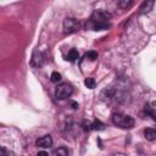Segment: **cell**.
Segmentation results:
<instances>
[{
	"label": "cell",
	"mask_w": 156,
	"mask_h": 156,
	"mask_svg": "<svg viewBox=\"0 0 156 156\" xmlns=\"http://www.w3.org/2000/svg\"><path fill=\"white\" fill-rule=\"evenodd\" d=\"M110 27H111L110 23H97V24H94L93 29L94 30H105V29H109Z\"/></svg>",
	"instance_id": "13"
},
{
	"label": "cell",
	"mask_w": 156,
	"mask_h": 156,
	"mask_svg": "<svg viewBox=\"0 0 156 156\" xmlns=\"http://www.w3.org/2000/svg\"><path fill=\"white\" fill-rule=\"evenodd\" d=\"M43 64H44V55L39 51H36L32 56V60H30V65L33 67H40L43 66Z\"/></svg>",
	"instance_id": "5"
},
{
	"label": "cell",
	"mask_w": 156,
	"mask_h": 156,
	"mask_svg": "<svg viewBox=\"0 0 156 156\" xmlns=\"http://www.w3.org/2000/svg\"><path fill=\"white\" fill-rule=\"evenodd\" d=\"M53 156H68V150L66 148H59L53 152Z\"/></svg>",
	"instance_id": "9"
},
{
	"label": "cell",
	"mask_w": 156,
	"mask_h": 156,
	"mask_svg": "<svg viewBox=\"0 0 156 156\" xmlns=\"http://www.w3.org/2000/svg\"><path fill=\"white\" fill-rule=\"evenodd\" d=\"M85 59H89L90 61H95L98 59V53L94 51V50H91V51H88L85 55H84Z\"/></svg>",
	"instance_id": "15"
},
{
	"label": "cell",
	"mask_w": 156,
	"mask_h": 156,
	"mask_svg": "<svg viewBox=\"0 0 156 156\" xmlns=\"http://www.w3.org/2000/svg\"><path fill=\"white\" fill-rule=\"evenodd\" d=\"M70 104H71L72 109H75V110H76V109H78V104H77V103H75V101H71Z\"/></svg>",
	"instance_id": "19"
},
{
	"label": "cell",
	"mask_w": 156,
	"mask_h": 156,
	"mask_svg": "<svg viewBox=\"0 0 156 156\" xmlns=\"http://www.w3.org/2000/svg\"><path fill=\"white\" fill-rule=\"evenodd\" d=\"M51 145H53V138L50 135H44L37 140V146L39 148L46 149V148H50Z\"/></svg>",
	"instance_id": "6"
},
{
	"label": "cell",
	"mask_w": 156,
	"mask_h": 156,
	"mask_svg": "<svg viewBox=\"0 0 156 156\" xmlns=\"http://www.w3.org/2000/svg\"><path fill=\"white\" fill-rule=\"evenodd\" d=\"M79 29V22L76 18L67 17L64 21V32L65 34H72Z\"/></svg>",
	"instance_id": "3"
},
{
	"label": "cell",
	"mask_w": 156,
	"mask_h": 156,
	"mask_svg": "<svg viewBox=\"0 0 156 156\" xmlns=\"http://www.w3.org/2000/svg\"><path fill=\"white\" fill-rule=\"evenodd\" d=\"M84 84H85V87L89 88V89H94L95 85H97V82H95V79L93 78V77H88V78L84 79Z\"/></svg>",
	"instance_id": "10"
},
{
	"label": "cell",
	"mask_w": 156,
	"mask_h": 156,
	"mask_svg": "<svg viewBox=\"0 0 156 156\" xmlns=\"http://www.w3.org/2000/svg\"><path fill=\"white\" fill-rule=\"evenodd\" d=\"M50 78H51V82H53V83H59V82L62 79V78H61V75H60L59 72H53Z\"/></svg>",
	"instance_id": "16"
},
{
	"label": "cell",
	"mask_w": 156,
	"mask_h": 156,
	"mask_svg": "<svg viewBox=\"0 0 156 156\" xmlns=\"http://www.w3.org/2000/svg\"><path fill=\"white\" fill-rule=\"evenodd\" d=\"M79 57V54H78V51L76 50V49H71L70 51H68V55H67V59L71 61V62H73V61H76L77 59Z\"/></svg>",
	"instance_id": "11"
},
{
	"label": "cell",
	"mask_w": 156,
	"mask_h": 156,
	"mask_svg": "<svg viewBox=\"0 0 156 156\" xmlns=\"http://www.w3.org/2000/svg\"><path fill=\"white\" fill-rule=\"evenodd\" d=\"M111 14L104 10H94L91 14V21L97 23H107L109 20H111Z\"/></svg>",
	"instance_id": "4"
},
{
	"label": "cell",
	"mask_w": 156,
	"mask_h": 156,
	"mask_svg": "<svg viewBox=\"0 0 156 156\" xmlns=\"http://www.w3.org/2000/svg\"><path fill=\"white\" fill-rule=\"evenodd\" d=\"M0 156H14V152L8 150L5 146H2V150H0Z\"/></svg>",
	"instance_id": "17"
},
{
	"label": "cell",
	"mask_w": 156,
	"mask_h": 156,
	"mask_svg": "<svg viewBox=\"0 0 156 156\" xmlns=\"http://www.w3.org/2000/svg\"><path fill=\"white\" fill-rule=\"evenodd\" d=\"M37 156H49V154H48L46 151H39Z\"/></svg>",
	"instance_id": "18"
},
{
	"label": "cell",
	"mask_w": 156,
	"mask_h": 156,
	"mask_svg": "<svg viewBox=\"0 0 156 156\" xmlns=\"http://www.w3.org/2000/svg\"><path fill=\"white\" fill-rule=\"evenodd\" d=\"M73 93V88L71 84L68 83H62L60 85H57L56 90H55V97L59 99V100H64V99H67L72 95Z\"/></svg>",
	"instance_id": "2"
},
{
	"label": "cell",
	"mask_w": 156,
	"mask_h": 156,
	"mask_svg": "<svg viewBox=\"0 0 156 156\" xmlns=\"http://www.w3.org/2000/svg\"><path fill=\"white\" fill-rule=\"evenodd\" d=\"M144 135H145L146 140L152 142V140H155V139H156V131H155V129H152V128H146V129L144 131Z\"/></svg>",
	"instance_id": "8"
},
{
	"label": "cell",
	"mask_w": 156,
	"mask_h": 156,
	"mask_svg": "<svg viewBox=\"0 0 156 156\" xmlns=\"http://www.w3.org/2000/svg\"><path fill=\"white\" fill-rule=\"evenodd\" d=\"M112 122L115 126L121 127V128H126V129H129L134 126V118L133 117L119 113V112L112 115Z\"/></svg>",
	"instance_id": "1"
},
{
	"label": "cell",
	"mask_w": 156,
	"mask_h": 156,
	"mask_svg": "<svg viewBox=\"0 0 156 156\" xmlns=\"http://www.w3.org/2000/svg\"><path fill=\"white\" fill-rule=\"evenodd\" d=\"M117 5L121 9H127V8H129V6L133 5V2H131V0H121V2L117 3Z\"/></svg>",
	"instance_id": "14"
},
{
	"label": "cell",
	"mask_w": 156,
	"mask_h": 156,
	"mask_svg": "<svg viewBox=\"0 0 156 156\" xmlns=\"http://www.w3.org/2000/svg\"><path fill=\"white\" fill-rule=\"evenodd\" d=\"M152 8H154V2H144L143 4H142V6H140V11H139V14L140 15H145V14H149L151 10H152Z\"/></svg>",
	"instance_id": "7"
},
{
	"label": "cell",
	"mask_w": 156,
	"mask_h": 156,
	"mask_svg": "<svg viewBox=\"0 0 156 156\" xmlns=\"http://www.w3.org/2000/svg\"><path fill=\"white\" fill-rule=\"evenodd\" d=\"M93 129H95V131H104L105 129V124L101 121L95 119L94 122H93Z\"/></svg>",
	"instance_id": "12"
}]
</instances>
